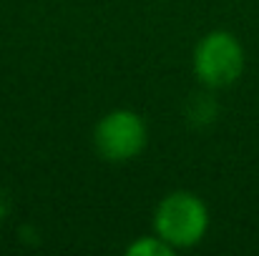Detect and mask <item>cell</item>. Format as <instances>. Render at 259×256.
<instances>
[{
  "label": "cell",
  "instance_id": "obj_2",
  "mask_svg": "<svg viewBox=\"0 0 259 256\" xmlns=\"http://www.w3.org/2000/svg\"><path fill=\"white\" fill-rule=\"evenodd\" d=\"M244 45L229 30H211L194 48V76L209 90L229 88L232 83H237L244 73Z\"/></svg>",
  "mask_w": 259,
  "mask_h": 256
},
{
  "label": "cell",
  "instance_id": "obj_4",
  "mask_svg": "<svg viewBox=\"0 0 259 256\" xmlns=\"http://www.w3.org/2000/svg\"><path fill=\"white\" fill-rule=\"evenodd\" d=\"M184 116L191 126L196 128H204V126H211L219 116V103L209 95V93H194L184 108Z\"/></svg>",
  "mask_w": 259,
  "mask_h": 256
},
{
  "label": "cell",
  "instance_id": "obj_1",
  "mask_svg": "<svg viewBox=\"0 0 259 256\" xmlns=\"http://www.w3.org/2000/svg\"><path fill=\"white\" fill-rule=\"evenodd\" d=\"M206 231L209 206L194 191H171L159 201L154 211V234L176 251L201 244Z\"/></svg>",
  "mask_w": 259,
  "mask_h": 256
},
{
  "label": "cell",
  "instance_id": "obj_3",
  "mask_svg": "<svg viewBox=\"0 0 259 256\" xmlns=\"http://www.w3.org/2000/svg\"><path fill=\"white\" fill-rule=\"evenodd\" d=\"M149 126L141 113L131 108L108 111L93 128V146L103 161L128 164L146 151Z\"/></svg>",
  "mask_w": 259,
  "mask_h": 256
},
{
  "label": "cell",
  "instance_id": "obj_5",
  "mask_svg": "<svg viewBox=\"0 0 259 256\" xmlns=\"http://www.w3.org/2000/svg\"><path fill=\"white\" fill-rule=\"evenodd\" d=\"M126 254L128 256H174L176 249L169 246L161 236L151 234V236H139L136 241H131L126 246Z\"/></svg>",
  "mask_w": 259,
  "mask_h": 256
}]
</instances>
